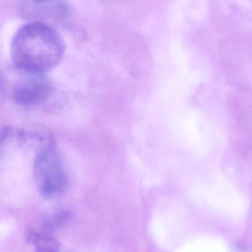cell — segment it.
<instances>
[{
	"instance_id": "cell-1",
	"label": "cell",
	"mask_w": 252,
	"mask_h": 252,
	"mask_svg": "<svg viewBox=\"0 0 252 252\" xmlns=\"http://www.w3.org/2000/svg\"><path fill=\"white\" fill-rule=\"evenodd\" d=\"M65 43L50 25L33 22L21 27L13 36L10 55L13 66L26 72L45 74L62 62Z\"/></svg>"
},
{
	"instance_id": "cell-2",
	"label": "cell",
	"mask_w": 252,
	"mask_h": 252,
	"mask_svg": "<svg viewBox=\"0 0 252 252\" xmlns=\"http://www.w3.org/2000/svg\"><path fill=\"white\" fill-rule=\"evenodd\" d=\"M34 176L37 190L44 199L58 198L68 189L69 176L62 156L52 141L36 157Z\"/></svg>"
},
{
	"instance_id": "cell-3",
	"label": "cell",
	"mask_w": 252,
	"mask_h": 252,
	"mask_svg": "<svg viewBox=\"0 0 252 252\" xmlns=\"http://www.w3.org/2000/svg\"><path fill=\"white\" fill-rule=\"evenodd\" d=\"M13 82L9 85L12 100L23 106H32L46 101L53 93V85L45 74L16 69Z\"/></svg>"
},
{
	"instance_id": "cell-4",
	"label": "cell",
	"mask_w": 252,
	"mask_h": 252,
	"mask_svg": "<svg viewBox=\"0 0 252 252\" xmlns=\"http://www.w3.org/2000/svg\"><path fill=\"white\" fill-rule=\"evenodd\" d=\"M71 218L72 213L68 209H55L43 215L28 230L42 235H52L53 232L63 228Z\"/></svg>"
},
{
	"instance_id": "cell-5",
	"label": "cell",
	"mask_w": 252,
	"mask_h": 252,
	"mask_svg": "<svg viewBox=\"0 0 252 252\" xmlns=\"http://www.w3.org/2000/svg\"><path fill=\"white\" fill-rule=\"evenodd\" d=\"M26 239L34 246L35 252H59L60 248V244L53 235H42L28 230Z\"/></svg>"
},
{
	"instance_id": "cell-6",
	"label": "cell",
	"mask_w": 252,
	"mask_h": 252,
	"mask_svg": "<svg viewBox=\"0 0 252 252\" xmlns=\"http://www.w3.org/2000/svg\"><path fill=\"white\" fill-rule=\"evenodd\" d=\"M10 129L8 127H3L0 130V145L5 142L6 139L10 136Z\"/></svg>"
},
{
	"instance_id": "cell-7",
	"label": "cell",
	"mask_w": 252,
	"mask_h": 252,
	"mask_svg": "<svg viewBox=\"0 0 252 252\" xmlns=\"http://www.w3.org/2000/svg\"><path fill=\"white\" fill-rule=\"evenodd\" d=\"M32 1H35V2L37 3H44L51 1V0H32Z\"/></svg>"
}]
</instances>
